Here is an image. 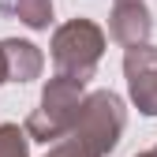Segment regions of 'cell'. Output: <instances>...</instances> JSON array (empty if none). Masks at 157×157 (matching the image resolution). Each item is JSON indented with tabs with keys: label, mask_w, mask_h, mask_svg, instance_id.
Wrapping results in <instances>:
<instances>
[{
	"label": "cell",
	"mask_w": 157,
	"mask_h": 157,
	"mask_svg": "<svg viewBox=\"0 0 157 157\" xmlns=\"http://www.w3.org/2000/svg\"><path fill=\"white\" fill-rule=\"evenodd\" d=\"M0 11L15 15L30 30H49L52 26V0H0Z\"/></svg>",
	"instance_id": "cell-7"
},
{
	"label": "cell",
	"mask_w": 157,
	"mask_h": 157,
	"mask_svg": "<svg viewBox=\"0 0 157 157\" xmlns=\"http://www.w3.org/2000/svg\"><path fill=\"white\" fill-rule=\"evenodd\" d=\"M0 82H8V67H4V52H0Z\"/></svg>",
	"instance_id": "cell-10"
},
{
	"label": "cell",
	"mask_w": 157,
	"mask_h": 157,
	"mask_svg": "<svg viewBox=\"0 0 157 157\" xmlns=\"http://www.w3.org/2000/svg\"><path fill=\"white\" fill-rule=\"evenodd\" d=\"M0 52H4V67H8V82H34L45 71V56L34 41H23V37H4L0 41Z\"/></svg>",
	"instance_id": "cell-6"
},
{
	"label": "cell",
	"mask_w": 157,
	"mask_h": 157,
	"mask_svg": "<svg viewBox=\"0 0 157 157\" xmlns=\"http://www.w3.org/2000/svg\"><path fill=\"white\" fill-rule=\"evenodd\" d=\"M82 97H86V82H78V78L71 75H60L56 71L45 90H41V101H37V109L26 116V135L34 142H56L64 139V135L75 127V116L78 109H82Z\"/></svg>",
	"instance_id": "cell-1"
},
{
	"label": "cell",
	"mask_w": 157,
	"mask_h": 157,
	"mask_svg": "<svg viewBox=\"0 0 157 157\" xmlns=\"http://www.w3.org/2000/svg\"><path fill=\"white\" fill-rule=\"evenodd\" d=\"M105 45H109V37H105V30L97 26L94 19H82V15L67 19L64 26H56L52 45H49L52 67L60 75L78 78V82H90L94 67H97V60H101V52H105Z\"/></svg>",
	"instance_id": "cell-2"
},
{
	"label": "cell",
	"mask_w": 157,
	"mask_h": 157,
	"mask_svg": "<svg viewBox=\"0 0 157 157\" xmlns=\"http://www.w3.org/2000/svg\"><path fill=\"white\" fill-rule=\"evenodd\" d=\"M124 124H127V112H124V101H120V94H112V90H94L82 97V109H78L75 116V127L67 135H75V139H82L90 150L97 153H112L116 142H120V135H124Z\"/></svg>",
	"instance_id": "cell-3"
},
{
	"label": "cell",
	"mask_w": 157,
	"mask_h": 157,
	"mask_svg": "<svg viewBox=\"0 0 157 157\" xmlns=\"http://www.w3.org/2000/svg\"><path fill=\"white\" fill-rule=\"evenodd\" d=\"M45 157H101V153L90 150L82 139H75V135H64V139H56V142L49 146Z\"/></svg>",
	"instance_id": "cell-9"
},
{
	"label": "cell",
	"mask_w": 157,
	"mask_h": 157,
	"mask_svg": "<svg viewBox=\"0 0 157 157\" xmlns=\"http://www.w3.org/2000/svg\"><path fill=\"white\" fill-rule=\"evenodd\" d=\"M0 157H30V135L19 124H0Z\"/></svg>",
	"instance_id": "cell-8"
},
{
	"label": "cell",
	"mask_w": 157,
	"mask_h": 157,
	"mask_svg": "<svg viewBox=\"0 0 157 157\" xmlns=\"http://www.w3.org/2000/svg\"><path fill=\"white\" fill-rule=\"evenodd\" d=\"M124 75L127 94L142 116H157V45H127L124 52Z\"/></svg>",
	"instance_id": "cell-4"
},
{
	"label": "cell",
	"mask_w": 157,
	"mask_h": 157,
	"mask_svg": "<svg viewBox=\"0 0 157 157\" xmlns=\"http://www.w3.org/2000/svg\"><path fill=\"white\" fill-rule=\"evenodd\" d=\"M135 157H157V146H153V150H142V153H135Z\"/></svg>",
	"instance_id": "cell-11"
},
{
	"label": "cell",
	"mask_w": 157,
	"mask_h": 157,
	"mask_svg": "<svg viewBox=\"0 0 157 157\" xmlns=\"http://www.w3.org/2000/svg\"><path fill=\"white\" fill-rule=\"evenodd\" d=\"M153 34V15L146 8V0H116L109 11V37L116 45H142Z\"/></svg>",
	"instance_id": "cell-5"
}]
</instances>
